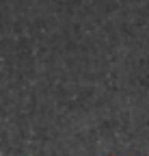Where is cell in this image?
Segmentation results:
<instances>
[{"label":"cell","instance_id":"6da1fadb","mask_svg":"<svg viewBox=\"0 0 149 156\" xmlns=\"http://www.w3.org/2000/svg\"><path fill=\"white\" fill-rule=\"evenodd\" d=\"M110 156H115V154H110Z\"/></svg>","mask_w":149,"mask_h":156}]
</instances>
